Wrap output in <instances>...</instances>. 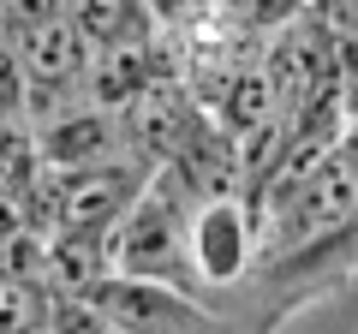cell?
Segmentation results:
<instances>
[{"instance_id":"obj_4","label":"cell","mask_w":358,"mask_h":334,"mask_svg":"<svg viewBox=\"0 0 358 334\" xmlns=\"http://www.w3.org/2000/svg\"><path fill=\"white\" fill-rule=\"evenodd\" d=\"M120 150V131L108 119V108H66L42 126V143L36 155L60 173H84V167H102L108 155Z\"/></svg>"},{"instance_id":"obj_7","label":"cell","mask_w":358,"mask_h":334,"mask_svg":"<svg viewBox=\"0 0 358 334\" xmlns=\"http://www.w3.org/2000/svg\"><path fill=\"white\" fill-rule=\"evenodd\" d=\"M42 298L18 281H0V334H42Z\"/></svg>"},{"instance_id":"obj_2","label":"cell","mask_w":358,"mask_h":334,"mask_svg":"<svg viewBox=\"0 0 358 334\" xmlns=\"http://www.w3.org/2000/svg\"><path fill=\"white\" fill-rule=\"evenodd\" d=\"M179 257H185V233H179V203L167 191V180H150L131 209L114 221V275L120 281H150L173 286Z\"/></svg>"},{"instance_id":"obj_5","label":"cell","mask_w":358,"mask_h":334,"mask_svg":"<svg viewBox=\"0 0 358 334\" xmlns=\"http://www.w3.org/2000/svg\"><path fill=\"white\" fill-rule=\"evenodd\" d=\"M66 18H72V0H0V42L24 48L42 30L66 24Z\"/></svg>"},{"instance_id":"obj_3","label":"cell","mask_w":358,"mask_h":334,"mask_svg":"<svg viewBox=\"0 0 358 334\" xmlns=\"http://www.w3.org/2000/svg\"><path fill=\"white\" fill-rule=\"evenodd\" d=\"M257 257V221L239 197H209L192 209L185 221V263H192L203 281H239L245 263Z\"/></svg>"},{"instance_id":"obj_6","label":"cell","mask_w":358,"mask_h":334,"mask_svg":"<svg viewBox=\"0 0 358 334\" xmlns=\"http://www.w3.org/2000/svg\"><path fill=\"white\" fill-rule=\"evenodd\" d=\"M42 334H120V328H114L96 305H90L84 293H66V298H54V305H48Z\"/></svg>"},{"instance_id":"obj_1","label":"cell","mask_w":358,"mask_h":334,"mask_svg":"<svg viewBox=\"0 0 358 334\" xmlns=\"http://www.w3.org/2000/svg\"><path fill=\"white\" fill-rule=\"evenodd\" d=\"M268 191V251H310V245L334 239V233L352 221V191H358V167L341 150L322 155L317 167L293 173L281 185H263Z\"/></svg>"}]
</instances>
